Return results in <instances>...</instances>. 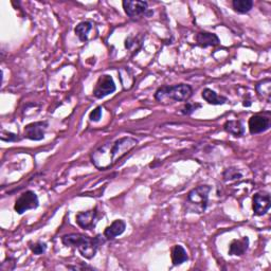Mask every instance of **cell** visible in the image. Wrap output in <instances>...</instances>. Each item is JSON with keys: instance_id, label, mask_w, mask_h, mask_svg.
Listing matches in <instances>:
<instances>
[{"instance_id": "7402d4cb", "label": "cell", "mask_w": 271, "mask_h": 271, "mask_svg": "<svg viewBox=\"0 0 271 271\" xmlns=\"http://www.w3.org/2000/svg\"><path fill=\"white\" fill-rule=\"evenodd\" d=\"M31 251L36 254V255H40L42 253H45L47 250V244L42 243V241H38V243H34L30 245Z\"/></svg>"}, {"instance_id": "e0dca14e", "label": "cell", "mask_w": 271, "mask_h": 271, "mask_svg": "<svg viewBox=\"0 0 271 271\" xmlns=\"http://www.w3.org/2000/svg\"><path fill=\"white\" fill-rule=\"evenodd\" d=\"M224 129L234 137H241L245 134V127L239 120H230L224 124Z\"/></svg>"}, {"instance_id": "6da1fadb", "label": "cell", "mask_w": 271, "mask_h": 271, "mask_svg": "<svg viewBox=\"0 0 271 271\" xmlns=\"http://www.w3.org/2000/svg\"><path fill=\"white\" fill-rule=\"evenodd\" d=\"M138 140L133 137H123L116 141L101 145L91 154V162L100 171L114 166L128 152L137 146Z\"/></svg>"}, {"instance_id": "8992f818", "label": "cell", "mask_w": 271, "mask_h": 271, "mask_svg": "<svg viewBox=\"0 0 271 271\" xmlns=\"http://www.w3.org/2000/svg\"><path fill=\"white\" fill-rule=\"evenodd\" d=\"M39 206V197L33 191H26L21 194L14 204V210L17 214L21 215L29 210H34Z\"/></svg>"}, {"instance_id": "cb8c5ba5", "label": "cell", "mask_w": 271, "mask_h": 271, "mask_svg": "<svg viewBox=\"0 0 271 271\" xmlns=\"http://www.w3.org/2000/svg\"><path fill=\"white\" fill-rule=\"evenodd\" d=\"M101 118H102V107L98 106L89 114V119L92 122H99L101 120Z\"/></svg>"}, {"instance_id": "52a82bcc", "label": "cell", "mask_w": 271, "mask_h": 271, "mask_svg": "<svg viewBox=\"0 0 271 271\" xmlns=\"http://www.w3.org/2000/svg\"><path fill=\"white\" fill-rule=\"evenodd\" d=\"M116 89V87L113 77L109 75H104L99 77L96 86H94L93 96L97 99H103L109 96V94L114 93Z\"/></svg>"}, {"instance_id": "d4e9b609", "label": "cell", "mask_w": 271, "mask_h": 271, "mask_svg": "<svg viewBox=\"0 0 271 271\" xmlns=\"http://www.w3.org/2000/svg\"><path fill=\"white\" fill-rule=\"evenodd\" d=\"M5 133V131H4ZM6 136H8V138H5L3 141L5 142H13V141H17L18 140V137L15 135V134H12V133H5Z\"/></svg>"}, {"instance_id": "4fadbf2b", "label": "cell", "mask_w": 271, "mask_h": 271, "mask_svg": "<svg viewBox=\"0 0 271 271\" xmlns=\"http://www.w3.org/2000/svg\"><path fill=\"white\" fill-rule=\"evenodd\" d=\"M126 229V224L122 219H116L111 226H108L104 231V237L107 239H115L121 235Z\"/></svg>"}, {"instance_id": "7c38bea8", "label": "cell", "mask_w": 271, "mask_h": 271, "mask_svg": "<svg viewBox=\"0 0 271 271\" xmlns=\"http://www.w3.org/2000/svg\"><path fill=\"white\" fill-rule=\"evenodd\" d=\"M196 41L197 45L207 48V47H215L221 43L218 36L214 33L210 32H200L196 35Z\"/></svg>"}, {"instance_id": "603a6c76", "label": "cell", "mask_w": 271, "mask_h": 271, "mask_svg": "<svg viewBox=\"0 0 271 271\" xmlns=\"http://www.w3.org/2000/svg\"><path fill=\"white\" fill-rule=\"evenodd\" d=\"M201 106L202 105L200 103H187L184 107H182L181 114L190 116V115H192L194 112H196L197 109L201 108Z\"/></svg>"}, {"instance_id": "44dd1931", "label": "cell", "mask_w": 271, "mask_h": 271, "mask_svg": "<svg viewBox=\"0 0 271 271\" xmlns=\"http://www.w3.org/2000/svg\"><path fill=\"white\" fill-rule=\"evenodd\" d=\"M223 177L226 181L236 180V179H240L241 177H243V175H241V173L237 170V168L230 167V168H227V170H225V172L223 174Z\"/></svg>"}, {"instance_id": "277c9868", "label": "cell", "mask_w": 271, "mask_h": 271, "mask_svg": "<svg viewBox=\"0 0 271 271\" xmlns=\"http://www.w3.org/2000/svg\"><path fill=\"white\" fill-rule=\"evenodd\" d=\"M210 186H198L191 190L187 196V209L192 213H203L208 208Z\"/></svg>"}, {"instance_id": "ac0fdd59", "label": "cell", "mask_w": 271, "mask_h": 271, "mask_svg": "<svg viewBox=\"0 0 271 271\" xmlns=\"http://www.w3.org/2000/svg\"><path fill=\"white\" fill-rule=\"evenodd\" d=\"M189 260L188 253L186 251V249L180 246V245H176L172 249V263L175 266L181 265V264L186 263Z\"/></svg>"}, {"instance_id": "9c48e42d", "label": "cell", "mask_w": 271, "mask_h": 271, "mask_svg": "<svg viewBox=\"0 0 271 271\" xmlns=\"http://www.w3.org/2000/svg\"><path fill=\"white\" fill-rule=\"evenodd\" d=\"M49 127L47 121H39L28 124L24 129V137L32 141H40L45 139L46 130Z\"/></svg>"}, {"instance_id": "d6986e66", "label": "cell", "mask_w": 271, "mask_h": 271, "mask_svg": "<svg viewBox=\"0 0 271 271\" xmlns=\"http://www.w3.org/2000/svg\"><path fill=\"white\" fill-rule=\"evenodd\" d=\"M92 29V24L90 21H82L79 23L76 29H75V33L79 39V40L82 41H87L88 40V34L91 31Z\"/></svg>"}, {"instance_id": "2e32d148", "label": "cell", "mask_w": 271, "mask_h": 271, "mask_svg": "<svg viewBox=\"0 0 271 271\" xmlns=\"http://www.w3.org/2000/svg\"><path fill=\"white\" fill-rule=\"evenodd\" d=\"M255 90L258 92L259 96L265 100L268 103H270L271 100V78L266 77L256 84L255 86Z\"/></svg>"}, {"instance_id": "9a60e30c", "label": "cell", "mask_w": 271, "mask_h": 271, "mask_svg": "<svg viewBox=\"0 0 271 271\" xmlns=\"http://www.w3.org/2000/svg\"><path fill=\"white\" fill-rule=\"evenodd\" d=\"M201 96L203 100L207 102V103L211 105H224L228 102V99L223 96H218V94L214 91L210 89V88H206V89L202 90Z\"/></svg>"}, {"instance_id": "ffe728a7", "label": "cell", "mask_w": 271, "mask_h": 271, "mask_svg": "<svg viewBox=\"0 0 271 271\" xmlns=\"http://www.w3.org/2000/svg\"><path fill=\"white\" fill-rule=\"evenodd\" d=\"M233 10L239 14H246L250 12L253 8L252 0H233L232 1Z\"/></svg>"}, {"instance_id": "ba28073f", "label": "cell", "mask_w": 271, "mask_h": 271, "mask_svg": "<svg viewBox=\"0 0 271 271\" xmlns=\"http://www.w3.org/2000/svg\"><path fill=\"white\" fill-rule=\"evenodd\" d=\"M99 211L98 208H94L88 211L79 212L77 214L76 222L78 227L84 230H93L99 222Z\"/></svg>"}, {"instance_id": "7a4b0ae2", "label": "cell", "mask_w": 271, "mask_h": 271, "mask_svg": "<svg viewBox=\"0 0 271 271\" xmlns=\"http://www.w3.org/2000/svg\"><path fill=\"white\" fill-rule=\"evenodd\" d=\"M104 239L102 235L96 237H90L82 233H70L66 234L62 237V243L66 247L76 248L78 252L87 260H91L97 254L98 249L101 245L104 244Z\"/></svg>"}, {"instance_id": "8fae6325", "label": "cell", "mask_w": 271, "mask_h": 271, "mask_svg": "<svg viewBox=\"0 0 271 271\" xmlns=\"http://www.w3.org/2000/svg\"><path fill=\"white\" fill-rule=\"evenodd\" d=\"M248 126H249V131H250L251 135L262 134L264 131H266L270 128V119L268 116L255 115L249 119Z\"/></svg>"}, {"instance_id": "30bf717a", "label": "cell", "mask_w": 271, "mask_h": 271, "mask_svg": "<svg viewBox=\"0 0 271 271\" xmlns=\"http://www.w3.org/2000/svg\"><path fill=\"white\" fill-rule=\"evenodd\" d=\"M252 207L255 215H265L271 207V198L267 192H259L254 194L252 199Z\"/></svg>"}, {"instance_id": "5bb4252c", "label": "cell", "mask_w": 271, "mask_h": 271, "mask_svg": "<svg viewBox=\"0 0 271 271\" xmlns=\"http://www.w3.org/2000/svg\"><path fill=\"white\" fill-rule=\"evenodd\" d=\"M249 248V238L247 236L240 239H234L229 246V255L241 256L244 255Z\"/></svg>"}, {"instance_id": "5b68a950", "label": "cell", "mask_w": 271, "mask_h": 271, "mask_svg": "<svg viewBox=\"0 0 271 271\" xmlns=\"http://www.w3.org/2000/svg\"><path fill=\"white\" fill-rule=\"evenodd\" d=\"M123 9L131 20H138L143 16H150L153 12H149V3L146 1H130L124 0Z\"/></svg>"}, {"instance_id": "3957f363", "label": "cell", "mask_w": 271, "mask_h": 271, "mask_svg": "<svg viewBox=\"0 0 271 271\" xmlns=\"http://www.w3.org/2000/svg\"><path fill=\"white\" fill-rule=\"evenodd\" d=\"M193 96V88L188 84L162 86L155 92V99L159 103L168 104L174 102H185Z\"/></svg>"}]
</instances>
